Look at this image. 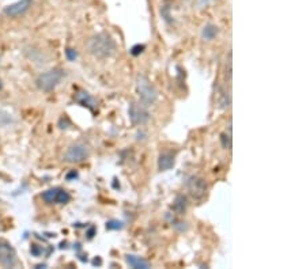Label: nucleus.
<instances>
[{"label":"nucleus","instance_id":"nucleus-1","mask_svg":"<svg viewBox=\"0 0 306 269\" xmlns=\"http://www.w3.org/2000/svg\"><path fill=\"white\" fill-rule=\"evenodd\" d=\"M88 50L94 58H108L116 52V42L114 40L106 33H101L94 36L90 41H88Z\"/></svg>","mask_w":306,"mask_h":269},{"label":"nucleus","instance_id":"nucleus-2","mask_svg":"<svg viewBox=\"0 0 306 269\" xmlns=\"http://www.w3.org/2000/svg\"><path fill=\"white\" fill-rule=\"evenodd\" d=\"M136 90H138V94L140 96L142 104L151 105L158 98V92H156V87L152 86L150 80L143 75L138 78V80H136Z\"/></svg>","mask_w":306,"mask_h":269},{"label":"nucleus","instance_id":"nucleus-3","mask_svg":"<svg viewBox=\"0 0 306 269\" xmlns=\"http://www.w3.org/2000/svg\"><path fill=\"white\" fill-rule=\"evenodd\" d=\"M64 76V72L62 70H50L48 72L41 74L38 78H37V86H38L40 90L42 92H52L54 87L58 86V83L62 82V79Z\"/></svg>","mask_w":306,"mask_h":269},{"label":"nucleus","instance_id":"nucleus-4","mask_svg":"<svg viewBox=\"0 0 306 269\" xmlns=\"http://www.w3.org/2000/svg\"><path fill=\"white\" fill-rule=\"evenodd\" d=\"M90 154H92V151H90V147L88 144L75 143L64 154V160L70 162V164H80V162H84L86 159H88Z\"/></svg>","mask_w":306,"mask_h":269},{"label":"nucleus","instance_id":"nucleus-5","mask_svg":"<svg viewBox=\"0 0 306 269\" xmlns=\"http://www.w3.org/2000/svg\"><path fill=\"white\" fill-rule=\"evenodd\" d=\"M0 265L4 268H14L16 265V252L4 240H0Z\"/></svg>","mask_w":306,"mask_h":269},{"label":"nucleus","instance_id":"nucleus-6","mask_svg":"<svg viewBox=\"0 0 306 269\" xmlns=\"http://www.w3.org/2000/svg\"><path fill=\"white\" fill-rule=\"evenodd\" d=\"M42 200H44L46 204H67L70 200H71V196L67 190H64L62 188H52V189H48L45 190L42 194Z\"/></svg>","mask_w":306,"mask_h":269},{"label":"nucleus","instance_id":"nucleus-7","mask_svg":"<svg viewBox=\"0 0 306 269\" xmlns=\"http://www.w3.org/2000/svg\"><path fill=\"white\" fill-rule=\"evenodd\" d=\"M128 113H130V118L135 125H144L150 120V113L147 112L143 104H139V102H132L128 109Z\"/></svg>","mask_w":306,"mask_h":269},{"label":"nucleus","instance_id":"nucleus-8","mask_svg":"<svg viewBox=\"0 0 306 269\" xmlns=\"http://www.w3.org/2000/svg\"><path fill=\"white\" fill-rule=\"evenodd\" d=\"M32 4H33V0H20L14 4L7 6L4 8V14L11 16V18H18V16L26 14Z\"/></svg>","mask_w":306,"mask_h":269},{"label":"nucleus","instance_id":"nucleus-9","mask_svg":"<svg viewBox=\"0 0 306 269\" xmlns=\"http://www.w3.org/2000/svg\"><path fill=\"white\" fill-rule=\"evenodd\" d=\"M186 186H188V190H190V193L194 198L203 197L206 192H207V184H206L203 178L192 177L188 181V184H186Z\"/></svg>","mask_w":306,"mask_h":269},{"label":"nucleus","instance_id":"nucleus-10","mask_svg":"<svg viewBox=\"0 0 306 269\" xmlns=\"http://www.w3.org/2000/svg\"><path fill=\"white\" fill-rule=\"evenodd\" d=\"M74 100L78 102L79 105L82 106H86V108H88L90 110H94L96 109V106H97V101L92 98L90 94H88V92H78L76 94H75V96H74Z\"/></svg>","mask_w":306,"mask_h":269},{"label":"nucleus","instance_id":"nucleus-11","mask_svg":"<svg viewBox=\"0 0 306 269\" xmlns=\"http://www.w3.org/2000/svg\"><path fill=\"white\" fill-rule=\"evenodd\" d=\"M174 166V155L172 152H162L158 158V168L160 172H166Z\"/></svg>","mask_w":306,"mask_h":269},{"label":"nucleus","instance_id":"nucleus-12","mask_svg":"<svg viewBox=\"0 0 306 269\" xmlns=\"http://www.w3.org/2000/svg\"><path fill=\"white\" fill-rule=\"evenodd\" d=\"M126 262L131 268H136V269H147L150 268V264L144 261L142 257H138V256H132L128 254L126 256Z\"/></svg>","mask_w":306,"mask_h":269},{"label":"nucleus","instance_id":"nucleus-13","mask_svg":"<svg viewBox=\"0 0 306 269\" xmlns=\"http://www.w3.org/2000/svg\"><path fill=\"white\" fill-rule=\"evenodd\" d=\"M230 104H232L230 94H228V92L224 87H220L218 92V106L220 109H228Z\"/></svg>","mask_w":306,"mask_h":269},{"label":"nucleus","instance_id":"nucleus-14","mask_svg":"<svg viewBox=\"0 0 306 269\" xmlns=\"http://www.w3.org/2000/svg\"><path fill=\"white\" fill-rule=\"evenodd\" d=\"M202 36H203L204 40L207 41H212V40L218 36V28L212 24H206L203 28V32H202Z\"/></svg>","mask_w":306,"mask_h":269},{"label":"nucleus","instance_id":"nucleus-15","mask_svg":"<svg viewBox=\"0 0 306 269\" xmlns=\"http://www.w3.org/2000/svg\"><path fill=\"white\" fill-rule=\"evenodd\" d=\"M186 207H188V202H186V197L185 196H177L174 200V204H173V210H174L177 214H184L186 211Z\"/></svg>","mask_w":306,"mask_h":269},{"label":"nucleus","instance_id":"nucleus-16","mask_svg":"<svg viewBox=\"0 0 306 269\" xmlns=\"http://www.w3.org/2000/svg\"><path fill=\"white\" fill-rule=\"evenodd\" d=\"M220 140H222V146L226 150H232V134H222L220 136Z\"/></svg>","mask_w":306,"mask_h":269},{"label":"nucleus","instance_id":"nucleus-17","mask_svg":"<svg viewBox=\"0 0 306 269\" xmlns=\"http://www.w3.org/2000/svg\"><path fill=\"white\" fill-rule=\"evenodd\" d=\"M122 227V223L118 220H110L106 223V230H120Z\"/></svg>","mask_w":306,"mask_h":269},{"label":"nucleus","instance_id":"nucleus-18","mask_svg":"<svg viewBox=\"0 0 306 269\" xmlns=\"http://www.w3.org/2000/svg\"><path fill=\"white\" fill-rule=\"evenodd\" d=\"M226 79L232 82V53H228V66H226Z\"/></svg>","mask_w":306,"mask_h":269},{"label":"nucleus","instance_id":"nucleus-19","mask_svg":"<svg viewBox=\"0 0 306 269\" xmlns=\"http://www.w3.org/2000/svg\"><path fill=\"white\" fill-rule=\"evenodd\" d=\"M30 253H32L34 257H40V256L42 254V248L38 245H32V248H30Z\"/></svg>","mask_w":306,"mask_h":269},{"label":"nucleus","instance_id":"nucleus-20","mask_svg":"<svg viewBox=\"0 0 306 269\" xmlns=\"http://www.w3.org/2000/svg\"><path fill=\"white\" fill-rule=\"evenodd\" d=\"M66 54H67V58L70 60V62H74L75 58H78V53L75 52V50L71 48H68L67 50H66Z\"/></svg>","mask_w":306,"mask_h":269},{"label":"nucleus","instance_id":"nucleus-21","mask_svg":"<svg viewBox=\"0 0 306 269\" xmlns=\"http://www.w3.org/2000/svg\"><path fill=\"white\" fill-rule=\"evenodd\" d=\"M143 50H144V45H135V46L131 49V54L138 56V54H140Z\"/></svg>","mask_w":306,"mask_h":269},{"label":"nucleus","instance_id":"nucleus-22","mask_svg":"<svg viewBox=\"0 0 306 269\" xmlns=\"http://www.w3.org/2000/svg\"><path fill=\"white\" fill-rule=\"evenodd\" d=\"M72 177H75V178L78 177V173H76V172H72V173H70V174H68V176H67L68 180H70V178H72Z\"/></svg>","mask_w":306,"mask_h":269},{"label":"nucleus","instance_id":"nucleus-23","mask_svg":"<svg viewBox=\"0 0 306 269\" xmlns=\"http://www.w3.org/2000/svg\"><path fill=\"white\" fill-rule=\"evenodd\" d=\"M92 264L94 265H101V258H96L94 260V261H92Z\"/></svg>","mask_w":306,"mask_h":269},{"label":"nucleus","instance_id":"nucleus-24","mask_svg":"<svg viewBox=\"0 0 306 269\" xmlns=\"http://www.w3.org/2000/svg\"><path fill=\"white\" fill-rule=\"evenodd\" d=\"M0 88H2V82H0Z\"/></svg>","mask_w":306,"mask_h":269}]
</instances>
